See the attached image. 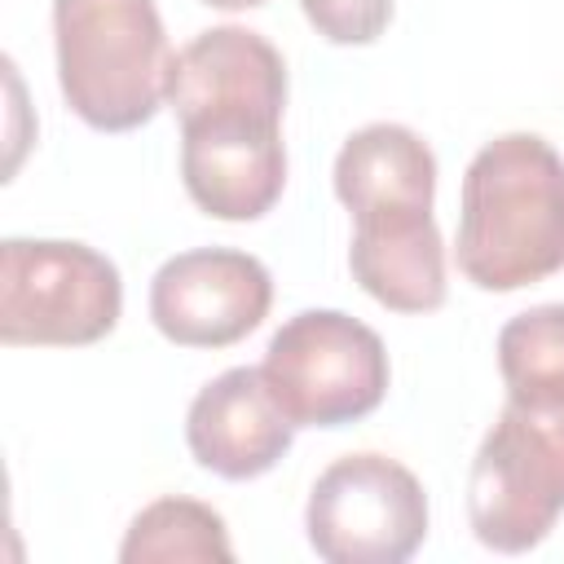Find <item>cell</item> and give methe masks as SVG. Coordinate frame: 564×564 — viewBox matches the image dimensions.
Returning <instances> with one entry per match:
<instances>
[{
    "instance_id": "obj_9",
    "label": "cell",
    "mask_w": 564,
    "mask_h": 564,
    "mask_svg": "<svg viewBox=\"0 0 564 564\" xmlns=\"http://www.w3.org/2000/svg\"><path fill=\"white\" fill-rule=\"evenodd\" d=\"M295 423L273 401L260 366H234L216 375L185 414V441L198 467L225 480H256L291 449Z\"/></svg>"
},
{
    "instance_id": "obj_14",
    "label": "cell",
    "mask_w": 564,
    "mask_h": 564,
    "mask_svg": "<svg viewBox=\"0 0 564 564\" xmlns=\"http://www.w3.org/2000/svg\"><path fill=\"white\" fill-rule=\"evenodd\" d=\"M498 370L507 388L564 379V304H538L516 313L498 330Z\"/></svg>"
},
{
    "instance_id": "obj_15",
    "label": "cell",
    "mask_w": 564,
    "mask_h": 564,
    "mask_svg": "<svg viewBox=\"0 0 564 564\" xmlns=\"http://www.w3.org/2000/svg\"><path fill=\"white\" fill-rule=\"evenodd\" d=\"M300 9L330 44H370L392 18V0H300Z\"/></svg>"
},
{
    "instance_id": "obj_5",
    "label": "cell",
    "mask_w": 564,
    "mask_h": 564,
    "mask_svg": "<svg viewBox=\"0 0 564 564\" xmlns=\"http://www.w3.org/2000/svg\"><path fill=\"white\" fill-rule=\"evenodd\" d=\"M260 375L295 427H344L379 410L388 352L366 322L339 308H304L273 330Z\"/></svg>"
},
{
    "instance_id": "obj_2",
    "label": "cell",
    "mask_w": 564,
    "mask_h": 564,
    "mask_svg": "<svg viewBox=\"0 0 564 564\" xmlns=\"http://www.w3.org/2000/svg\"><path fill=\"white\" fill-rule=\"evenodd\" d=\"M57 84L97 132H132L167 101L172 48L154 0H53Z\"/></svg>"
},
{
    "instance_id": "obj_8",
    "label": "cell",
    "mask_w": 564,
    "mask_h": 564,
    "mask_svg": "<svg viewBox=\"0 0 564 564\" xmlns=\"http://www.w3.org/2000/svg\"><path fill=\"white\" fill-rule=\"evenodd\" d=\"M269 269L234 247L181 251L150 282V322L181 348H229L269 317Z\"/></svg>"
},
{
    "instance_id": "obj_12",
    "label": "cell",
    "mask_w": 564,
    "mask_h": 564,
    "mask_svg": "<svg viewBox=\"0 0 564 564\" xmlns=\"http://www.w3.org/2000/svg\"><path fill=\"white\" fill-rule=\"evenodd\" d=\"M335 194L352 216L370 212H432L436 154L401 123H370L352 132L335 154Z\"/></svg>"
},
{
    "instance_id": "obj_10",
    "label": "cell",
    "mask_w": 564,
    "mask_h": 564,
    "mask_svg": "<svg viewBox=\"0 0 564 564\" xmlns=\"http://www.w3.org/2000/svg\"><path fill=\"white\" fill-rule=\"evenodd\" d=\"M348 269L357 286L392 313H432L445 304V247L432 212L352 216Z\"/></svg>"
},
{
    "instance_id": "obj_6",
    "label": "cell",
    "mask_w": 564,
    "mask_h": 564,
    "mask_svg": "<svg viewBox=\"0 0 564 564\" xmlns=\"http://www.w3.org/2000/svg\"><path fill=\"white\" fill-rule=\"evenodd\" d=\"M304 529L326 564H401L427 538V494L388 454H344L317 476Z\"/></svg>"
},
{
    "instance_id": "obj_4",
    "label": "cell",
    "mask_w": 564,
    "mask_h": 564,
    "mask_svg": "<svg viewBox=\"0 0 564 564\" xmlns=\"http://www.w3.org/2000/svg\"><path fill=\"white\" fill-rule=\"evenodd\" d=\"M123 282L115 260L62 238H4L0 339L9 348H79L119 326Z\"/></svg>"
},
{
    "instance_id": "obj_3",
    "label": "cell",
    "mask_w": 564,
    "mask_h": 564,
    "mask_svg": "<svg viewBox=\"0 0 564 564\" xmlns=\"http://www.w3.org/2000/svg\"><path fill=\"white\" fill-rule=\"evenodd\" d=\"M564 511V379L507 388L498 423L485 432L471 480L467 516L485 546L502 555L533 551Z\"/></svg>"
},
{
    "instance_id": "obj_13",
    "label": "cell",
    "mask_w": 564,
    "mask_h": 564,
    "mask_svg": "<svg viewBox=\"0 0 564 564\" xmlns=\"http://www.w3.org/2000/svg\"><path fill=\"white\" fill-rule=\"evenodd\" d=\"M123 564H159V560H234L229 529L220 511L194 498H159L137 511L119 546Z\"/></svg>"
},
{
    "instance_id": "obj_7",
    "label": "cell",
    "mask_w": 564,
    "mask_h": 564,
    "mask_svg": "<svg viewBox=\"0 0 564 564\" xmlns=\"http://www.w3.org/2000/svg\"><path fill=\"white\" fill-rule=\"evenodd\" d=\"M181 176L216 220H260L286 185L282 110L220 106L181 119Z\"/></svg>"
},
{
    "instance_id": "obj_1",
    "label": "cell",
    "mask_w": 564,
    "mask_h": 564,
    "mask_svg": "<svg viewBox=\"0 0 564 564\" xmlns=\"http://www.w3.org/2000/svg\"><path fill=\"white\" fill-rule=\"evenodd\" d=\"M454 260L480 291H520L564 269V159L551 141L507 132L476 150Z\"/></svg>"
},
{
    "instance_id": "obj_16",
    "label": "cell",
    "mask_w": 564,
    "mask_h": 564,
    "mask_svg": "<svg viewBox=\"0 0 564 564\" xmlns=\"http://www.w3.org/2000/svg\"><path fill=\"white\" fill-rule=\"evenodd\" d=\"M203 4H212V9H256L264 0H203Z\"/></svg>"
},
{
    "instance_id": "obj_11",
    "label": "cell",
    "mask_w": 564,
    "mask_h": 564,
    "mask_svg": "<svg viewBox=\"0 0 564 564\" xmlns=\"http://www.w3.org/2000/svg\"><path fill=\"white\" fill-rule=\"evenodd\" d=\"M167 106L176 119L220 106H286V66L282 53L247 26H212L198 31L176 57L167 75Z\"/></svg>"
}]
</instances>
